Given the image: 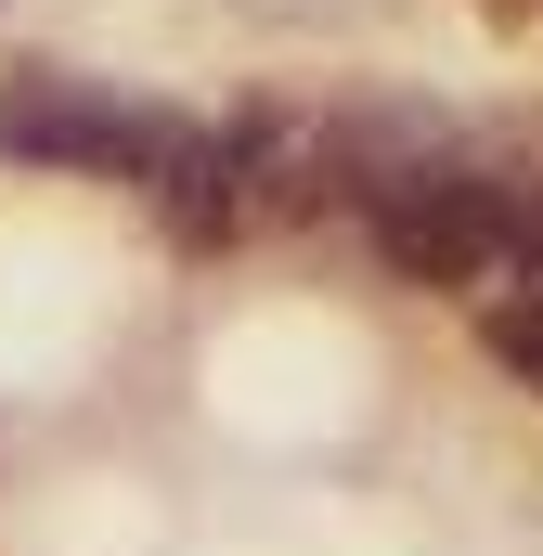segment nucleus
I'll return each instance as SVG.
<instances>
[{
    "label": "nucleus",
    "instance_id": "3",
    "mask_svg": "<svg viewBox=\"0 0 543 556\" xmlns=\"http://www.w3.org/2000/svg\"><path fill=\"white\" fill-rule=\"evenodd\" d=\"M492 350L543 389V273H531V298H492Z\"/></svg>",
    "mask_w": 543,
    "mask_h": 556
},
{
    "label": "nucleus",
    "instance_id": "1",
    "mask_svg": "<svg viewBox=\"0 0 543 556\" xmlns=\"http://www.w3.org/2000/svg\"><path fill=\"white\" fill-rule=\"evenodd\" d=\"M0 142H13V155H39V168L168 181L207 130H194L181 104H130V91H65V78H39V91H13V104H0Z\"/></svg>",
    "mask_w": 543,
    "mask_h": 556
},
{
    "label": "nucleus",
    "instance_id": "2",
    "mask_svg": "<svg viewBox=\"0 0 543 556\" xmlns=\"http://www.w3.org/2000/svg\"><path fill=\"white\" fill-rule=\"evenodd\" d=\"M376 247H389V273H414V285H479L518 247V194L440 155V168H414L402 194H376Z\"/></svg>",
    "mask_w": 543,
    "mask_h": 556
}]
</instances>
